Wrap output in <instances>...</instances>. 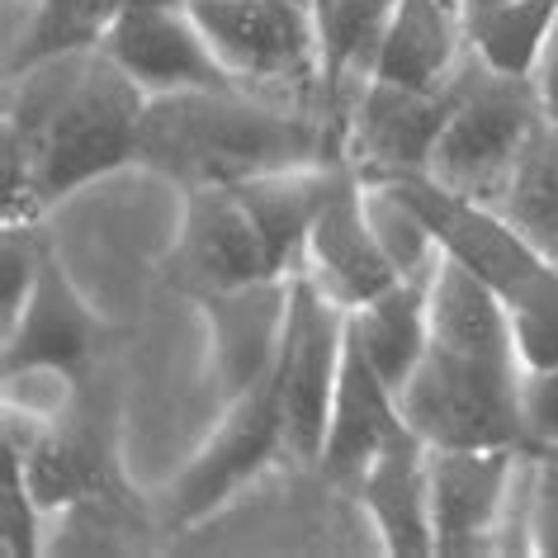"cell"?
Returning a JSON list of instances; mask_svg holds the SVG:
<instances>
[{
  "mask_svg": "<svg viewBox=\"0 0 558 558\" xmlns=\"http://www.w3.org/2000/svg\"><path fill=\"white\" fill-rule=\"evenodd\" d=\"M147 100L105 48L5 72V222H38L66 194L137 161Z\"/></svg>",
  "mask_w": 558,
  "mask_h": 558,
  "instance_id": "6da1fadb",
  "label": "cell"
},
{
  "mask_svg": "<svg viewBox=\"0 0 558 558\" xmlns=\"http://www.w3.org/2000/svg\"><path fill=\"white\" fill-rule=\"evenodd\" d=\"M521 355L507 303L459 260L430 270V341L402 384V422L426 445H501L530 450L521 416Z\"/></svg>",
  "mask_w": 558,
  "mask_h": 558,
  "instance_id": "7a4b0ae2",
  "label": "cell"
},
{
  "mask_svg": "<svg viewBox=\"0 0 558 558\" xmlns=\"http://www.w3.org/2000/svg\"><path fill=\"white\" fill-rule=\"evenodd\" d=\"M137 161L180 190L242 185L265 171L341 161V129L323 109L256 90H175L147 100Z\"/></svg>",
  "mask_w": 558,
  "mask_h": 558,
  "instance_id": "3957f363",
  "label": "cell"
},
{
  "mask_svg": "<svg viewBox=\"0 0 558 558\" xmlns=\"http://www.w3.org/2000/svg\"><path fill=\"white\" fill-rule=\"evenodd\" d=\"M445 90H450V114H445L426 175H436L454 194L497 204L501 190L511 185L521 151L549 119L539 105L535 76L497 72L469 48V58L459 62Z\"/></svg>",
  "mask_w": 558,
  "mask_h": 558,
  "instance_id": "277c9868",
  "label": "cell"
},
{
  "mask_svg": "<svg viewBox=\"0 0 558 558\" xmlns=\"http://www.w3.org/2000/svg\"><path fill=\"white\" fill-rule=\"evenodd\" d=\"M185 5L242 90L327 114L313 0H185Z\"/></svg>",
  "mask_w": 558,
  "mask_h": 558,
  "instance_id": "5b68a950",
  "label": "cell"
},
{
  "mask_svg": "<svg viewBox=\"0 0 558 558\" xmlns=\"http://www.w3.org/2000/svg\"><path fill=\"white\" fill-rule=\"evenodd\" d=\"M341 360H345V308L313 284V275L294 270L289 275V327L275 365V393L279 408H284L289 459L294 464L317 469Z\"/></svg>",
  "mask_w": 558,
  "mask_h": 558,
  "instance_id": "8992f818",
  "label": "cell"
},
{
  "mask_svg": "<svg viewBox=\"0 0 558 558\" xmlns=\"http://www.w3.org/2000/svg\"><path fill=\"white\" fill-rule=\"evenodd\" d=\"M365 180V175H360ZM384 185H393L416 214L426 218L430 236H436L440 256L459 260L464 270H473L487 289H497L501 303L515 299L521 289L535 279L554 256L544 246H535L501 208L469 199V194L445 190L436 175L412 171V175H388Z\"/></svg>",
  "mask_w": 558,
  "mask_h": 558,
  "instance_id": "52a82bcc",
  "label": "cell"
},
{
  "mask_svg": "<svg viewBox=\"0 0 558 558\" xmlns=\"http://www.w3.org/2000/svg\"><path fill=\"white\" fill-rule=\"evenodd\" d=\"M279 454H289V430H284V408H279L275 374H270L265 384L228 398L214 436L199 445V454L190 459L185 473L171 487V515L180 525L208 521L251 478H260Z\"/></svg>",
  "mask_w": 558,
  "mask_h": 558,
  "instance_id": "ba28073f",
  "label": "cell"
},
{
  "mask_svg": "<svg viewBox=\"0 0 558 558\" xmlns=\"http://www.w3.org/2000/svg\"><path fill=\"white\" fill-rule=\"evenodd\" d=\"M501 445H430V530L436 558L497 554L507 530L521 459Z\"/></svg>",
  "mask_w": 558,
  "mask_h": 558,
  "instance_id": "9c48e42d",
  "label": "cell"
},
{
  "mask_svg": "<svg viewBox=\"0 0 558 558\" xmlns=\"http://www.w3.org/2000/svg\"><path fill=\"white\" fill-rule=\"evenodd\" d=\"M450 86V81H445ZM412 90L393 81H365L341 119V157L365 180L412 175L430 166L436 137L450 114V90Z\"/></svg>",
  "mask_w": 558,
  "mask_h": 558,
  "instance_id": "30bf717a",
  "label": "cell"
},
{
  "mask_svg": "<svg viewBox=\"0 0 558 558\" xmlns=\"http://www.w3.org/2000/svg\"><path fill=\"white\" fill-rule=\"evenodd\" d=\"M100 48L129 72L147 95L175 90H242L208 48L199 20L185 0H147L109 24Z\"/></svg>",
  "mask_w": 558,
  "mask_h": 558,
  "instance_id": "8fae6325",
  "label": "cell"
},
{
  "mask_svg": "<svg viewBox=\"0 0 558 558\" xmlns=\"http://www.w3.org/2000/svg\"><path fill=\"white\" fill-rule=\"evenodd\" d=\"M275 275L270 251L260 242L256 218L246 214L242 194L232 185H194L185 190V218L175 232V251L166 260V279L185 299L214 294V289L251 284Z\"/></svg>",
  "mask_w": 558,
  "mask_h": 558,
  "instance_id": "7c38bea8",
  "label": "cell"
},
{
  "mask_svg": "<svg viewBox=\"0 0 558 558\" xmlns=\"http://www.w3.org/2000/svg\"><path fill=\"white\" fill-rule=\"evenodd\" d=\"M194 308L208 327V374L222 402L270 379L289 327V275L214 289L194 299Z\"/></svg>",
  "mask_w": 558,
  "mask_h": 558,
  "instance_id": "4fadbf2b",
  "label": "cell"
},
{
  "mask_svg": "<svg viewBox=\"0 0 558 558\" xmlns=\"http://www.w3.org/2000/svg\"><path fill=\"white\" fill-rule=\"evenodd\" d=\"M100 341H105V323L76 294L62 260L48 251L24 308L5 323V384L24 379V374L76 379L100 355Z\"/></svg>",
  "mask_w": 558,
  "mask_h": 558,
  "instance_id": "5bb4252c",
  "label": "cell"
},
{
  "mask_svg": "<svg viewBox=\"0 0 558 558\" xmlns=\"http://www.w3.org/2000/svg\"><path fill=\"white\" fill-rule=\"evenodd\" d=\"M303 275H313V284L337 299L345 313L369 303L374 294H384L393 279H402L369 228L365 180H360L351 161L337 166L327 199L313 218L308 246H303Z\"/></svg>",
  "mask_w": 558,
  "mask_h": 558,
  "instance_id": "9a60e30c",
  "label": "cell"
},
{
  "mask_svg": "<svg viewBox=\"0 0 558 558\" xmlns=\"http://www.w3.org/2000/svg\"><path fill=\"white\" fill-rule=\"evenodd\" d=\"M5 445L20 454L44 515H66L86 501H114V459L100 426L86 412L34 416L24 412V436L5 426Z\"/></svg>",
  "mask_w": 558,
  "mask_h": 558,
  "instance_id": "2e32d148",
  "label": "cell"
},
{
  "mask_svg": "<svg viewBox=\"0 0 558 558\" xmlns=\"http://www.w3.org/2000/svg\"><path fill=\"white\" fill-rule=\"evenodd\" d=\"M402 422V402L398 388L374 369V360L365 355V345L351 337V313H345V360H341V379L331 393V416H327V440L317 454V473L351 493L360 483V473L369 469V459L384 450Z\"/></svg>",
  "mask_w": 558,
  "mask_h": 558,
  "instance_id": "e0dca14e",
  "label": "cell"
},
{
  "mask_svg": "<svg viewBox=\"0 0 558 558\" xmlns=\"http://www.w3.org/2000/svg\"><path fill=\"white\" fill-rule=\"evenodd\" d=\"M351 497L365 507L379 549L393 558H436V530H430V445L402 426L369 469L360 473Z\"/></svg>",
  "mask_w": 558,
  "mask_h": 558,
  "instance_id": "ac0fdd59",
  "label": "cell"
},
{
  "mask_svg": "<svg viewBox=\"0 0 558 558\" xmlns=\"http://www.w3.org/2000/svg\"><path fill=\"white\" fill-rule=\"evenodd\" d=\"M469 58L464 0H398L369 76L412 90H440Z\"/></svg>",
  "mask_w": 558,
  "mask_h": 558,
  "instance_id": "d6986e66",
  "label": "cell"
},
{
  "mask_svg": "<svg viewBox=\"0 0 558 558\" xmlns=\"http://www.w3.org/2000/svg\"><path fill=\"white\" fill-rule=\"evenodd\" d=\"M341 161L289 166V171H265L256 180L232 185L236 194H242L246 214L256 218L260 242H265V251H270L275 275L303 270V246H308L313 218H317V208H323L327 190H331V175H337Z\"/></svg>",
  "mask_w": 558,
  "mask_h": 558,
  "instance_id": "ffe728a7",
  "label": "cell"
},
{
  "mask_svg": "<svg viewBox=\"0 0 558 558\" xmlns=\"http://www.w3.org/2000/svg\"><path fill=\"white\" fill-rule=\"evenodd\" d=\"M436 270V265H430ZM430 270L402 275L384 294L351 308V337L365 345L374 369L402 393L412 369L422 365L426 341H430Z\"/></svg>",
  "mask_w": 558,
  "mask_h": 558,
  "instance_id": "44dd1931",
  "label": "cell"
},
{
  "mask_svg": "<svg viewBox=\"0 0 558 558\" xmlns=\"http://www.w3.org/2000/svg\"><path fill=\"white\" fill-rule=\"evenodd\" d=\"M398 0H313L317 38H323V105L341 129L351 95L369 81L374 52L393 20Z\"/></svg>",
  "mask_w": 558,
  "mask_h": 558,
  "instance_id": "7402d4cb",
  "label": "cell"
},
{
  "mask_svg": "<svg viewBox=\"0 0 558 558\" xmlns=\"http://www.w3.org/2000/svg\"><path fill=\"white\" fill-rule=\"evenodd\" d=\"M133 5H147V0H38L29 24H24V34L10 44L5 72L29 66L38 58H58V52L100 48L109 24Z\"/></svg>",
  "mask_w": 558,
  "mask_h": 558,
  "instance_id": "603a6c76",
  "label": "cell"
},
{
  "mask_svg": "<svg viewBox=\"0 0 558 558\" xmlns=\"http://www.w3.org/2000/svg\"><path fill=\"white\" fill-rule=\"evenodd\" d=\"M554 20L558 0H501L483 15H469V48L497 72L535 76Z\"/></svg>",
  "mask_w": 558,
  "mask_h": 558,
  "instance_id": "cb8c5ba5",
  "label": "cell"
},
{
  "mask_svg": "<svg viewBox=\"0 0 558 558\" xmlns=\"http://www.w3.org/2000/svg\"><path fill=\"white\" fill-rule=\"evenodd\" d=\"M501 208L530 242L549 251L558 236V119H544L539 133L530 137V147L515 161L511 185L501 190Z\"/></svg>",
  "mask_w": 558,
  "mask_h": 558,
  "instance_id": "d4e9b609",
  "label": "cell"
},
{
  "mask_svg": "<svg viewBox=\"0 0 558 558\" xmlns=\"http://www.w3.org/2000/svg\"><path fill=\"white\" fill-rule=\"evenodd\" d=\"M365 214H369V228L379 236L384 256L393 260L398 275H416V270H430L440 260V246L430 236L426 218L402 199L393 185L384 180H365Z\"/></svg>",
  "mask_w": 558,
  "mask_h": 558,
  "instance_id": "484cf974",
  "label": "cell"
},
{
  "mask_svg": "<svg viewBox=\"0 0 558 558\" xmlns=\"http://www.w3.org/2000/svg\"><path fill=\"white\" fill-rule=\"evenodd\" d=\"M507 323L525 374L558 365V260H549L521 294L507 299Z\"/></svg>",
  "mask_w": 558,
  "mask_h": 558,
  "instance_id": "4316f807",
  "label": "cell"
},
{
  "mask_svg": "<svg viewBox=\"0 0 558 558\" xmlns=\"http://www.w3.org/2000/svg\"><path fill=\"white\" fill-rule=\"evenodd\" d=\"M0 535H5L10 558L44 554V507H38L20 454L10 445H5V459H0Z\"/></svg>",
  "mask_w": 558,
  "mask_h": 558,
  "instance_id": "83f0119b",
  "label": "cell"
},
{
  "mask_svg": "<svg viewBox=\"0 0 558 558\" xmlns=\"http://www.w3.org/2000/svg\"><path fill=\"white\" fill-rule=\"evenodd\" d=\"M525 535L530 554L558 558V454H530V487H525Z\"/></svg>",
  "mask_w": 558,
  "mask_h": 558,
  "instance_id": "f1b7e54d",
  "label": "cell"
},
{
  "mask_svg": "<svg viewBox=\"0 0 558 558\" xmlns=\"http://www.w3.org/2000/svg\"><path fill=\"white\" fill-rule=\"evenodd\" d=\"M521 416H525L530 450L558 454V365L535 369L521 379Z\"/></svg>",
  "mask_w": 558,
  "mask_h": 558,
  "instance_id": "f546056e",
  "label": "cell"
},
{
  "mask_svg": "<svg viewBox=\"0 0 558 558\" xmlns=\"http://www.w3.org/2000/svg\"><path fill=\"white\" fill-rule=\"evenodd\" d=\"M535 90H539V105L544 114L558 119V20L549 29V44L539 52V66H535Z\"/></svg>",
  "mask_w": 558,
  "mask_h": 558,
  "instance_id": "4dcf8cb0",
  "label": "cell"
},
{
  "mask_svg": "<svg viewBox=\"0 0 558 558\" xmlns=\"http://www.w3.org/2000/svg\"><path fill=\"white\" fill-rule=\"evenodd\" d=\"M493 5H501V0H464L469 15H483V10H493Z\"/></svg>",
  "mask_w": 558,
  "mask_h": 558,
  "instance_id": "1f68e13d",
  "label": "cell"
},
{
  "mask_svg": "<svg viewBox=\"0 0 558 558\" xmlns=\"http://www.w3.org/2000/svg\"><path fill=\"white\" fill-rule=\"evenodd\" d=\"M549 256H554V260H558V236H554V246H549Z\"/></svg>",
  "mask_w": 558,
  "mask_h": 558,
  "instance_id": "d6a6232c",
  "label": "cell"
},
{
  "mask_svg": "<svg viewBox=\"0 0 558 558\" xmlns=\"http://www.w3.org/2000/svg\"><path fill=\"white\" fill-rule=\"evenodd\" d=\"M15 5H29V10H34V5H38V0H15Z\"/></svg>",
  "mask_w": 558,
  "mask_h": 558,
  "instance_id": "836d02e7",
  "label": "cell"
}]
</instances>
